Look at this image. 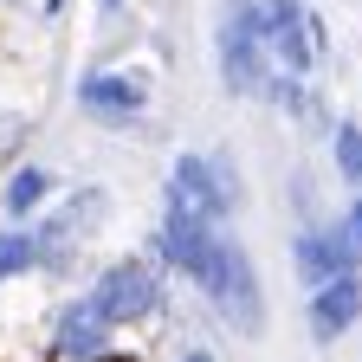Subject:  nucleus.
Instances as JSON below:
<instances>
[{"mask_svg":"<svg viewBox=\"0 0 362 362\" xmlns=\"http://www.w3.org/2000/svg\"><path fill=\"white\" fill-rule=\"evenodd\" d=\"M98 20H123V0H98Z\"/></svg>","mask_w":362,"mask_h":362,"instance_id":"nucleus-21","label":"nucleus"},{"mask_svg":"<svg viewBox=\"0 0 362 362\" xmlns=\"http://www.w3.org/2000/svg\"><path fill=\"white\" fill-rule=\"evenodd\" d=\"M0 7H7V0H0Z\"/></svg>","mask_w":362,"mask_h":362,"instance_id":"nucleus-23","label":"nucleus"},{"mask_svg":"<svg viewBox=\"0 0 362 362\" xmlns=\"http://www.w3.org/2000/svg\"><path fill=\"white\" fill-rule=\"evenodd\" d=\"M259 20H265V52L272 71L285 78H317V65L330 59V26L310 0H259Z\"/></svg>","mask_w":362,"mask_h":362,"instance_id":"nucleus-7","label":"nucleus"},{"mask_svg":"<svg viewBox=\"0 0 362 362\" xmlns=\"http://www.w3.org/2000/svg\"><path fill=\"white\" fill-rule=\"evenodd\" d=\"M52 194H59V175L45 162H13L7 181H0V214H7V226H33L52 207Z\"/></svg>","mask_w":362,"mask_h":362,"instance_id":"nucleus-12","label":"nucleus"},{"mask_svg":"<svg viewBox=\"0 0 362 362\" xmlns=\"http://www.w3.org/2000/svg\"><path fill=\"white\" fill-rule=\"evenodd\" d=\"M214 71H220L226 98H265L272 52H265L259 0H220V13H214Z\"/></svg>","mask_w":362,"mask_h":362,"instance_id":"nucleus-3","label":"nucleus"},{"mask_svg":"<svg viewBox=\"0 0 362 362\" xmlns=\"http://www.w3.org/2000/svg\"><path fill=\"white\" fill-rule=\"evenodd\" d=\"M356 324H362V272L356 279H330L304 298V337L317 349H337Z\"/></svg>","mask_w":362,"mask_h":362,"instance_id":"nucleus-11","label":"nucleus"},{"mask_svg":"<svg viewBox=\"0 0 362 362\" xmlns=\"http://www.w3.org/2000/svg\"><path fill=\"white\" fill-rule=\"evenodd\" d=\"M98 362H149V356H143V349H123V343H117V349H104Z\"/></svg>","mask_w":362,"mask_h":362,"instance_id":"nucleus-20","label":"nucleus"},{"mask_svg":"<svg viewBox=\"0 0 362 362\" xmlns=\"http://www.w3.org/2000/svg\"><path fill=\"white\" fill-rule=\"evenodd\" d=\"M110 188L104 181H84V188H71L65 201H52L39 220H33V240H39V279H52V285H65L71 272H78V259L90 252V240L110 226Z\"/></svg>","mask_w":362,"mask_h":362,"instance_id":"nucleus-2","label":"nucleus"},{"mask_svg":"<svg viewBox=\"0 0 362 362\" xmlns=\"http://www.w3.org/2000/svg\"><path fill=\"white\" fill-rule=\"evenodd\" d=\"M175 362H220V356H214L207 343H181V349H175Z\"/></svg>","mask_w":362,"mask_h":362,"instance_id":"nucleus-19","label":"nucleus"},{"mask_svg":"<svg viewBox=\"0 0 362 362\" xmlns=\"http://www.w3.org/2000/svg\"><path fill=\"white\" fill-rule=\"evenodd\" d=\"M201 298H207V310L220 317V324L233 330V337H246V343H259L265 324H272L259 259H252V246H246L240 233H226V240H220V265H214V279L201 285Z\"/></svg>","mask_w":362,"mask_h":362,"instance_id":"nucleus-4","label":"nucleus"},{"mask_svg":"<svg viewBox=\"0 0 362 362\" xmlns=\"http://www.w3.org/2000/svg\"><path fill=\"white\" fill-rule=\"evenodd\" d=\"M71 104H78L84 123H98V129H110V136H129V129L149 123L156 84H149V71H136V65H90V71H78V84H71Z\"/></svg>","mask_w":362,"mask_h":362,"instance_id":"nucleus-5","label":"nucleus"},{"mask_svg":"<svg viewBox=\"0 0 362 362\" xmlns=\"http://www.w3.org/2000/svg\"><path fill=\"white\" fill-rule=\"evenodd\" d=\"M324 149H330V168L349 194H362V117H337L330 136H324Z\"/></svg>","mask_w":362,"mask_h":362,"instance_id":"nucleus-14","label":"nucleus"},{"mask_svg":"<svg viewBox=\"0 0 362 362\" xmlns=\"http://www.w3.org/2000/svg\"><path fill=\"white\" fill-rule=\"evenodd\" d=\"M207 156H214V168H220L226 201H233V207H246V175H240V156H233V149H207Z\"/></svg>","mask_w":362,"mask_h":362,"instance_id":"nucleus-17","label":"nucleus"},{"mask_svg":"<svg viewBox=\"0 0 362 362\" xmlns=\"http://www.w3.org/2000/svg\"><path fill=\"white\" fill-rule=\"evenodd\" d=\"M337 226H343V233H349V246L362 252V194H349V201H343V214H337Z\"/></svg>","mask_w":362,"mask_h":362,"instance_id":"nucleus-18","label":"nucleus"},{"mask_svg":"<svg viewBox=\"0 0 362 362\" xmlns=\"http://www.w3.org/2000/svg\"><path fill=\"white\" fill-rule=\"evenodd\" d=\"M220 240H226V226H214V220H201V214H188V207H175V201H162V220H156V233H149V259L168 272V279H181V285H207L214 279V265H220Z\"/></svg>","mask_w":362,"mask_h":362,"instance_id":"nucleus-6","label":"nucleus"},{"mask_svg":"<svg viewBox=\"0 0 362 362\" xmlns=\"http://www.w3.org/2000/svg\"><path fill=\"white\" fill-rule=\"evenodd\" d=\"M104 349H117V330L90 310V298H59L45 317V362H98Z\"/></svg>","mask_w":362,"mask_h":362,"instance_id":"nucleus-8","label":"nucleus"},{"mask_svg":"<svg viewBox=\"0 0 362 362\" xmlns=\"http://www.w3.org/2000/svg\"><path fill=\"white\" fill-rule=\"evenodd\" d=\"M162 201L188 207V214H201V220H214V226H226V220L240 214L233 201H226V188H220V168H214V156H207V149H181V156L168 162Z\"/></svg>","mask_w":362,"mask_h":362,"instance_id":"nucleus-10","label":"nucleus"},{"mask_svg":"<svg viewBox=\"0 0 362 362\" xmlns=\"http://www.w3.org/2000/svg\"><path fill=\"white\" fill-rule=\"evenodd\" d=\"M285 201H291V220L298 226H324V194H317V175L310 168H291L285 175Z\"/></svg>","mask_w":362,"mask_h":362,"instance_id":"nucleus-16","label":"nucleus"},{"mask_svg":"<svg viewBox=\"0 0 362 362\" xmlns=\"http://www.w3.org/2000/svg\"><path fill=\"white\" fill-rule=\"evenodd\" d=\"M168 285L175 279L149 252H117V259H104L98 272H90L84 298H90V310H98L117 337H129V330H149V324L168 317Z\"/></svg>","mask_w":362,"mask_h":362,"instance_id":"nucleus-1","label":"nucleus"},{"mask_svg":"<svg viewBox=\"0 0 362 362\" xmlns=\"http://www.w3.org/2000/svg\"><path fill=\"white\" fill-rule=\"evenodd\" d=\"M39 272V240L33 226H0V285H20Z\"/></svg>","mask_w":362,"mask_h":362,"instance_id":"nucleus-15","label":"nucleus"},{"mask_svg":"<svg viewBox=\"0 0 362 362\" xmlns=\"http://www.w3.org/2000/svg\"><path fill=\"white\" fill-rule=\"evenodd\" d=\"M259 104H272L285 123H298V129H310V136H330V110H324V98H317V84L310 78H285V71H272V84H265V98Z\"/></svg>","mask_w":362,"mask_h":362,"instance_id":"nucleus-13","label":"nucleus"},{"mask_svg":"<svg viewBox=\"0 0 362 362\" xmlns=\"http://www.w3.org/2000/svg\"><path fill=\"white\" fill-rule=\"evenodd\" d=\"M291 272H298V285L317 291V285H330V279H356L362 272V252L349 246V233L337 220L324 226H291Z\"/></svg>","mask_w":362,"mask_h":362,"instance_id":"nucleus-9","label":"nucleus"},{"mask_svg":"<svg viewBox=\"0 0 362 362\" xmlns=\"http://www.w3.org/2000/svg\"><path fill=\"white\" fill-rule=\"evenodd\" d=\"M39 13H45V20H59V13H65V0H39Z\"/></svg>","mask_w":362,"mask_h":362,"instance_id":"nucleus-22","label":"nucleus"}]
</instances>
